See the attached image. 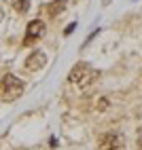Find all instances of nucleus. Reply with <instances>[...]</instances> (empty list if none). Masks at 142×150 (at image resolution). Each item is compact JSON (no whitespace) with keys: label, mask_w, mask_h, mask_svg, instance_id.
Wrapping results in <instances>:
<instances>
[{"label":"nucleus","mask_w":142,"mask_h":150,"mask_svg":"<svg viewBox=\"0 0 142 150\" xmlns=\"http://www.w3.org/2000/svg\"><path fill=\"white\" fill-rule=\"evenodd\" d=\"M100 148L102 150H121L123 148V135L117 131H108L100 135Z\"/></svg>","instance_id":"7ed1b4c3"},{"label":"nucleus","mask_w":142,"mask_h":150,"mask_svg":"<svg viewBox=\"0 0 142 150\" xmlns=\"http://www.w3.org/2000/svg\"><path fill=\"white\" fill-rule=\"evenodd\" d=\"M45 66H47V55L43 51H32L26 59V68L32 70V72H36V70L45 68Z\"/></svg>","instance_id":"39448f33"},{"label":"nucleus","mask_w":142,"mask_h":150,"mask_svg":"<svg viewBox=\"0 0 142 150\" xmlns=\"http://www.w3.org/2000/svg\"><path fill=\"white\" fill-rule=\"evenodd\" d=\"M2 17H4V13H2V8H0V21H2Z\"/></svg>","instance_id":"9d476101"},{"label":"nucleus","mask_w":142,"mask_h":150,"mask_svg":"<svg viewBox=\"0 0 142 150\" xmlns=\"http://www.w3.org/2000/svg\"><path fill=\"white\" fill-rule=\"evenodd\" d=\"M64 8H66V0H53V2L47 6V13H49V17H57Z\"/></svg>","instance_id":"423d86ee"},{"label":"nucleus","mask_w":142,"mask_h":150,"mask_svg":"<svg viewBox=\"0 0 142 150\" xmlns=\"http://www.w3.org/2000/svg\"><path fill=\"white\" fill-rule=\"evenodd\" d=\"M138 146L142 148V129H140V131H138Z\"/></svg>","instance_id":"1a4fd4ad"},{"label":"nucleus","mask_w":142,"mask_h":150,"mask_svg":"<svg viewBox=\"0 0 142 150\" xmlns=\"http://www.w3.org/2000/svg\"><path fill=\"white\" fill-rule=\"evenodd\" d=\"M13 6H15V11H17V13H28V8H30V0H15Z\"/></svg>","instance_id":"0eeeda50"},{"label":"nucleus","mask_w":142,"mask_h":150,"mask_svg":"<svg viewBox=\"0 0 142 150\" xmlns=\"http://www.w3.org/2000/svg\"><path fill=\"white\" fill-rule=\"evenodd\" d=\"M45 34V23L40 19H34V21L28 23V30H26V38H24V45H32L34 40H38L40 36Z\"/></svg>","instance_id":"20e7f679"},{"label":"nucleus","mask_w":142,"mask_h":150,"mask_svg":"<svg viewBox=\"0 0 142 150\" xmlns=\"http://www.w3.org/2000/svg\"><path fill=\"white\" fill-rule=\"evenodd\" d=\"M74 30H76V21H72L70 25H66V30H64V36H70V34L74 32Z\"/></svg>","instance_id":"6e6552de"},{"label":"nucleus","mask_w":142,"mask_h":150,"mask_svg":"<svg viewBox=\"0 0 142 150\" xmlns=\"http://www.w3.org/2000/svg\"><path fill=\"white\" fill-rule=\"evenodd\" d=\"M91 76H96L93 70H91V66H89L87 62H81V64H74V68L70 70L68 81L72 83V85H85Z\"/></svg>","instance_id":"f03ea898"},{"label":"nucleus","mask_w":142,"mask_h":150,"mask_svg":"<svg viewBox=\"0 0 142 150\" xmlns=\"http://www.w3.org/2000/svg\"><path fill=\"white\" fill-rule=\"evenodd\" d=\"M24 93V83L15 74H6L0 81V99L2 102H15Z\"/></svg>","instance_id":"f257e3e1"}]
</instances>
